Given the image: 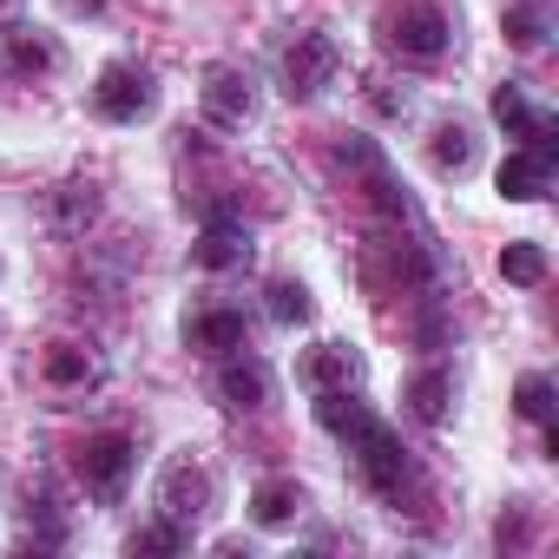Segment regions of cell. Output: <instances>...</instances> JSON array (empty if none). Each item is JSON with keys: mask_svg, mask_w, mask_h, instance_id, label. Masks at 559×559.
Returning <instances> with one entry per match:
<instances>
[{"mask_svg": "<svg viewBox=\"0 0 559 559\" xmlns=\"http://www.w3.org/2000/svg\"><path fill=\"white\" fill-rule=\"evenodd\" d=\"M349 454H356V474H362V487L376 493V500H389V507H402L408 493H415V461H408V448L395 441V428H382L376 415H362L349 435Z\"/></svg>", "mask_w": 559, "mask_h": 559, "instance_id": "1", "label": "cell"}, {"mask_svg": "<svg viewBox=\"0 0 559 559\" xmlns=\"http://www.w3.org/2000/svg\"><path fill=\"white\" fill-rule=\"evenodd\" d=\"M376 27H382V47L415 60V67H435L454 47V14L441 8V0H389Z\"/></svg>", "mask_w": 559, "mask_h": 559, "instance_id": "2", "label": "cell"}, {"mask_svg": "<svg viewBox=\"0 0 559 559\" xmlns=\"http://www.w3.org/2000/svg\"><path fill=\"white\" fill-rule=\"evenodd\" d=\"M132 461H139L132 435H86V441L73 448V474L86 480L93 500H119L126 480H132Z\"/></svg>", "mask_w": 559, "mask_h": 559, "instance_id": "3", "label": "cell"}, {"mask_svg": "<svg viewBox=\"0 0 559 559\" xmlns=\"http://www.w3.org/2000/svg\"><path fill=\"white\" fill-rule=\"evenodd\" d=\"M152 106H158V86H152V73L132 67V60H112V67L99 73V86H93V112H99L106 126H132V119H145Z\"/></svg>", "mask_w": 559, "mask_h": 559, "instance_id": "4", "label": "cell"}, {"mask_svg": "<svg viewBox=\"0 0 559 559\" xmlns=\"http://www.w3.org/2000/svg\"><path fill=\"white\" fill-rule=\"evenodd\" d=\"M336 67H343V53H336L330 34H297V40L284 47V60H276V80H284L290 99H317V93L336 80Z\"/></svg>", "mask_w": 559, "mask_h": 559, "instance_id": "5", "label": "cell"}, {"mask_svg": "<svg viewBox=\"0 0 559 559\" xmlns=\"http://www.w3.org/2000/svg\"><path fill=\"white\" fill-rule=\"evenodd\" d=\"M152 507H158L165 520H178V526H198V513L211 507V474H204V461H198V454H171L165 474H158Z\"/></svg>", "mask_w": 559, "mask_h": 559, "instance_id": "6", "label": "cell"}, {"mask_svg": "<svg viewBox=\"0 0 559 559\" xmlns=\"http://www.w3.org/2000/svg\"><path fill=\"white\" fill-rule=\"evenodd\" d=\"M0 67L14 80H47V73H60V40L47 27L14 21V27H0Z\"/></svg>", "mask_w": 559, "mask_h": 559, "instance_id": "7", "label": "cell"}, {"mask_svg": "<svg viewBox=\"0 0 559 559\" xmlns=\"http://www.w3.org/2000/svg\"><path fill=\"white\" fill-rule=\"evenodd\" d=\"M191 257H198V270H243V263L257 257L250 224H243V217L211 211V217H204V230H198V243H191Z\"/></svg>", "mask_w": 559, "mask_h": 559, "instance_id": "8", "label": "cell"}, {"mask_svg": "<svg viewBox=\"0 0 559 559\" xmlns=\"http://www.w3.org/2000/svg\"><path fill=\"white\" fill-rule=\"evenodd\" d=\"M198 106H204V119H211V126H243V119H250V106H257V86H250V73H243V67H211V73H204V86H198Z\"/></svg>", "mask_w": 559, "mask_h": 559, "instance_id": "9", "label": "cell"}, {"mask_svg": "<svg viewBox=\"0 0 559 559\" xmlns=\"http://www.w3.org/2000/svg\"><path fill=\"white\" fill-rule=\"evenodd\" d=\"M185 343L204 349V356H237V349L250 343V323H243V310L211 304V310H191V317H185Z\"/></svg>", "mask_w": 559, "mask_h": 559, "instance_id": "10", "label": "cell"}, {"mask_svg": "<svg viewBox=\"0 0 559 559\" xmlns=\"http://www.w3.org/2000/svg\"><path fill=\"white\" fill-rule=\"evenodd\" d=\"M493 185H500V198H513V204L546 198V185H552V152H533V145L507 152V158H500V171H493Z\"/></svg>", "mask_w": 559, "mask_h": 559, "instance_id": "11", "label": "cell"}, {"mask_svg": "<svg viewBox=\"0 0 559 559\" xmlns=\"http://www.w3.org/2000/svg\"><path fill=\"white\" fill-rule=\"evenodd\" d=\"M217 402L230 408V415H250V408H263L270 402V376H263V362H250L243 349L217 369Z\"/></svg>", "mask_w": 559, "mask_h": 559, "instance_id": "12", "label": "cell"}, {"mask_svg": "<svg viewBox=\"0 0 559 559\" xmlns=\"http://www.w3.org/2000/svg\"><path fill=\"white\" fill-rule=\"evenodd\" d=\"M40 376H47V389H93L99 382V356L86 343H47Z\"/></svg>", "mask_w": 559, "mask_h": 559, "instance_id": "13", "label": "cell"}, {"mask_svg": "<svg viewBox=\"0 0 559 559\" xmlns=\"http://www.w3.org/2000/svg\"><path fill=\"white\" fill-rule=\"evenodd\" d=\"M297 382L317 395V389H356V356L343 343H317L304 362H297Z\"/></svg>", "mask_w": 559, "mask_h": 559, "instance_id": "14", "label": "cell"}, {"mask_svg": "<svg viewBox=\"0 0 559 559\" xmlns=\"http://www.w3.org/2000/svg\"><path fill=\"white\" fill-rule=\"evenodd\" d=\"M304 513V487L297 480H257V493H250V520L257 526H290Z\"/></svg>", "mask_w": 559, "mask_h": 559, "instance_id": "15", "label": "cell"}, {"mask_svg": "<svg viewBox=\"0 0 559 559\" xmlns=\"http://www.w3.org/2000/svg\"><path fill=\"white\" fill-rule=\"evenodd\" d=\"M93 217H99V185H80V178H73V185L53 191V224H60L67 237H86Z\"/></svg>", "mask_w": 559, "mask_h": 559, "instance_id": "16", "label": "cell"}, {"mask_svg": "<svg viewBox=\"0 0 559 559\" xmlns=\"http://www.w3.org/2000/svg\"><path fill=\"white\" fill-rule=\"evenodd\" d=\"M428 158H435V171H467L474 165V126H461V119H448V126H435V139H428Z\"/></svg>", "mask_w": 559, "mask_h": 559, "instance_id": "17", "label": "cell"}, {"mask_svg": "<svg viewBox=\"0 0 559 559\" xmlns=\"http://www.w3.org/2000/svg\"><path fill=\"white\" fill-rule=\"evenodd\" d=\"M448 395H454V382H448V369H421V376L408 382V408H415V421H428V428H441V421H448Z\"/></svg>", "mask_w": 559, "mask_h": 559, "instance_id": "18", "label": "cell"}, {"mask_svg": "<svg viewBox=\"0 0 559 559\" xmlns=\"http://www.w3.org/2000/svg\"><path fill=\"white\" fill-rule=\"evenodd\" d=\"M185 546H191V526H178V520H165V513L126 533V552H132V559H145V552H185Z\"/></svg>", "mask_w": 559, "mask_h": 559, "instance_id": "19", "label": "cell"}, {"mask_svg": "<svg viewBox=\"0 0 559 559\" xmlns=\"http://www.w3.org/2000/svg\"><path fill=\"white\" fill-rule=\"evenodd\" d=\"M500 276H507V284H520V290L546 284V250H539L533 237H513V243L500 250Z\"/></svg>", "mask_w": 559, "mask_h": 559, "instance_id": "20", "label": "cell"}, {"mask_svg": "<svg viewBox=\"0 0 559 559\" xmlns=\"http://www.w3.org/2000/svg\"><path fill=\"white\" fill-rule=\"evenodd\" d=\"M513 415L520 421H533V428H552V376H520L513 382Z\"/></svg>", "mask_w": 559, "mask_h": 559, "instance_id": "21", "label": "cell"}, {"mask_svg": "<svg viewBox=\"0 0 559 559\" xmlns=\"http://www.w3.org/2000/svg\"><path fill=\"white\" fill-rule=\"evenodd\" d=\"M310 290L304 284H290V276H284V284H270V317L276 323H284V330H297V323H310Z\"/></svg>", "mask_w": 559, "mask_h": 559, "instance_id": "22", "label": "cell"}, {"mask_svg": "<svg viewBox=\"0 0 559 559\" xmlns=\"http://www.w3.org/2000/svg\"><path fill=\"white\" fill-rule=\"evenodd\" d=\"M500 27H507V40H513L520 53H539V47H546V14H539V8H507Z\"/></svg>", "mask_w": 559, "mask_h": 559, "instance_id": "23", "label": "cell"}, {"mask_svg": "<svg viewBox=\"0 0 559 559\" xmlns=\"http://www.w3.org/2000/svg\"><path fill=\"white\" fill-rule=\"evenodd\" d=\"M493 539H500V546H526V520H520V513H500Z\"/></svg>", "mask_w": 559, "mask_h": 559, "instance_id": "24", "label": "cell"}, {"mask_svg": "<svg viewBox=\"0 0 559 559\" xmlns=\"http://www.w3.org/2000/svg\"><path fill=\"white\" fill-rule=\"evenodd\" d=\"M0 8H14V0H0Z\"/></svg>", "mask_w": 559, "mask_h": 559, "instance_id": "25", "label": "cell"}]
</instances>
